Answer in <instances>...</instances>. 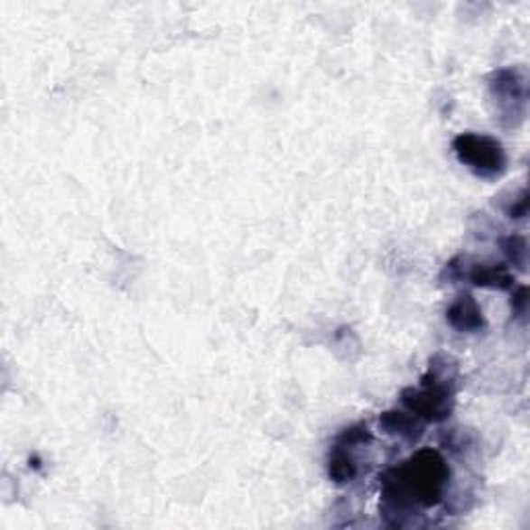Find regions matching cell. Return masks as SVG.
Here are the masks:
<instances>
[{
    "label": "cell",
    "instance_id": "obj_2",
    "mask_svg": "<svg viewBox=\"0 0 530 530\" xmlns=\"http://www.w3.org/2000/svg\"><path fill=\"white\" fill-rule=\"evenodd\" d=\"M454 150L458 160L483 179H493V176H499L506 171L507 158L497 139L464 133V135L456 137Z\"/></svg>",
    "mask_w": 530,
    "mask_h": 530
},
{
    "label": "cell",
    "instance_id": "obj_8",
    "mask_svg": "<svg viewBox=\"0 0 530 530\" xmlns=\"http://www.w3.org/2000/svg\"><path fill=\"white\" fill-rule=\"evenodd\" d=\"M357 475L355 462L350 460L349 454L344 451H336L334 458L330 460V477L336 480V483H350Z\"/></svg>",
    "mask_w": 530,
    "mask_h": 530
},
{
    "label": "cell",
    "instance_id": "obj_6",
    "mask_svg": "<svg viewBox=\"0 0 530 530\" xmlns=\"http://www.w3.org/2000/svg\"><path fill=\"white\" fill-rule=\"evenodd\" d=\"M472 284L485 288H510L514 275L506 265H477L470 274Z\"/></svg>",
    "mask_w": 530,
    "mask_h": 530
},
{
    "label": "cell",
    "instance_id": "obj_9",
    "mask_svg": "<svg viewBox=\"0 0 530 530\" xmlns=\"http://www.w3.org/2000/svg\"><path fill=\"white\" fill-rule=\"evenodd\" d=\"M504 251L507 253V257L514 261V265H518L520 270L526 267V257H528V249H526V240L522 237H507L504 240Z\"/></svg>",
    "mask_w": 530,
    "mask_h": 530
},
{
    "label": "cell",
    "instance_id": "obj_1",
    "mask_svg": "<svg viewBox=\"0 0 530 530\" xmlns=\"http://www.w3.org/2000/svg\"><path fill=\"white\" fill-rule=\"evenodd\" d=\"M400 483H387L386 491L394 493H408L414 501L425 506H435L442 499L445 479H448V466L442 460L437 451H419L411 462H408L400 472H395Z\"/></svg>",
    "mask_w": 530,
    "mask_h": 530
},
{
    "label": "cell",
    "instance_id": "obj_5",
    "mask_svg": "<svg viewBox=\"0 0 530 530\" xmlns=\"http://www.w3.org/2000/svg\"><path fill=\"white\" fill-rule=\"evenodd\" d=\"M448 321L460 331H479L485 328L483 311L470 294H462L454 305L448 309Z\"/></svg>",
    "mask_w": 530,
    "mask_h": 530
},
{
    "label": "cell",
    "instance_id": "obj_4",
    "mask_svg": "<svg viewBox=\"0 0 530 530\" xmlns=\"http://www.w3.org/2000/svg\"><path fill=\"white\" fill-rule=\"evenodd\" d=\"M404 404L429 421H442L451 411V394H448L445 387L427 386L425 390L404 392Z\"/></svg>",
    "mask_w": 530,
    "mask_h": 530
},
{
    "label": "cell",
    "instance_id": "obj_3",
    "mask_svg": "<svg viewBox=\"0 0 530 530\" xmlns=\"http://www.w3.org/2000/svg\"><path fill=\"white\" fill-rule=\"evenodd\" d=\"M493 96L497 98L499 108L507 110V115L514 116V125L525 118L526 110V77L520 69H504L496 73L491 83Z\"/></svg>",
    "mask_w": 530,
    "mask_h": 530
},
{
    "label": "cell",
    "instance_id": "obj_7",
    "mask_svg": "<svg viewBox=\"0 0 530 530\" xmlns=\"http://www.w3.org/2000/svg\"><path fill=\"white\" fill-rule=\"evenodd\" d=\"M381 425L387 429V433H395L404 440H416L421 435V425L416 423L411 414L404 413H386L381 419Z\"/></svg>",
    "mask_w": 530,
    "mask_h": 530
}]
</instances>
